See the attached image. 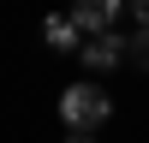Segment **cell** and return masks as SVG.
Wrapping results in <instances>:
<instances>
[{
	"instance_id": "obj_1",
	"label": "cell",
	"mask_w": 149,
	"mask_h": 143,
	"mask_svg": "<svg viewBox=\"0 0 149 143\" xmlns=\"http://www.w3.org/2000/svg\"><path fill=\"white\" fill-rule=\"evenodd\" d=\"M107 113H113V101H107L102 83H66V90H60V119H66L72 131L107 125Z\"/></svg>"
},
{
	"instance_id": "obj_2",
	"label": "cell",
	"mask_w": 149,
	"mask_h": 143,
	"mask_svg": "<svg viewBox=\"0 0 149 143\" xmlns=\"http://www.w3.org/2000/svg\"><path fill=\"white\" fill-rule=\"evenodd\" d=\"M119 12H125V0H72V24L84 36H107L119 24Z\"/></svg>"
},
{
	"instance_id": "obj_3",
	"label": "cell",
	"mask_w": 149,
	"mask_h": 143,
	"mask_svg": "<svg viewBox=\"0 0 149 143\" xmlns=\"http://www.w3.org/2000/svg\"><path fill=\"white\" fill-rule=\"evenodd\" d=\"M125 54H131L125 36H113V30H107V36H84V66H90V72H113Z\"/></svg>"
},
{
	"instance_id": "obj_4",
	"label": "cell",
	"mask_w": 149,
	"mask_h": 143,
	"mask_svg": "<svg viewBox=\"0 0 149 143\" xmlns=\"http://www.w3.org/2000/svg\"><path fill=\"white\" fill-rule=\"evenodd\" d=\"M42 42L54 48V54H84V30L72 24V12H54V18L42 24Z\"/></svg>"
},
{
	"instance_id": "obj_5",
	"label": "cell",
	"mask_w": 149,
	"mask_h": 143,
	"mask_svg": "<svg viewBox=\"0 0 149 143\" xmlns=\"http://www.w3.org/2000/svg\"><path fill=\"white\" fill-rule=\"evenodd\" d=\"M131 60H137V66H149V30L137 36V42H131Z\"/></svg>"
},
{
	"instance_id": "obj_6",
	"label": "cell",
	"mask_w": 149,
	"mask_h": 143,
	"mask_svg": "<svg viewBox=\"0 0 149 143\" xmlns=\"http://www.w3.org/2000/svg\"><path fill=\"white\" fill-rule=\"evenodd\" d=\"M125 6H131V18H137L143 30H149V0H125Z\"/></svg>"
},
{
	"instance_id": "obj_7",
	"label": "cell",
	"mask_w": 149,
	"mask_h": 143,
	"mask_svg": "<svg viewBox=\"0 0 149 143\" xmlns=\"http://www.w3.org/2000/svg\"><path fill=\"white\" fill-rule=\"evenodd\" d=\"M66 143H90V131H66Z\"/></svg>"
}]
</instances>
